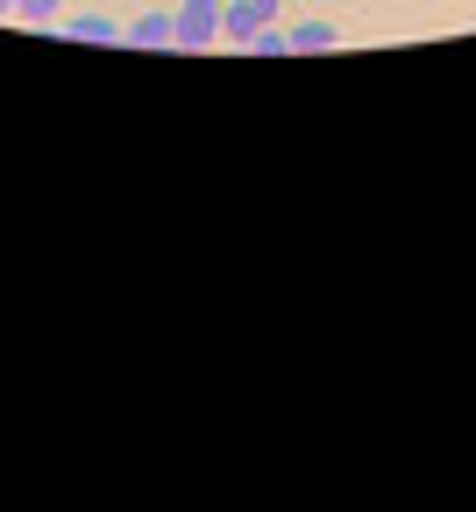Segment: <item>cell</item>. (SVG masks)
Segmentation results:
<instances>
[{
    "instance_id": "4",
    "label": "cell",
    "mask_w": 476,
    "mask_h": 512,
    "mask_svg": "<svg viewBox=\"0 0 476 512\" xmlns=\"http://www.w3.org/2000/svg\"><path fill=\"white\" fill-rule=\"evenodd\" d=\"M285 36H292V57H320V50L342 43V29H334V22H299V29H285Z\"/></svg>"
},
{
    "instance_id": "3",
    "label": "cell",
    "mask_w": 476,
    "mask_h": 512,
    "mask_svg": "<svg viewBox=\"0 0 476 512\" xmlns=\"http://www.w3.org/2000/svg\"><path fill=\"white\" fill-rule=\"evenodd\" d=\"M128 50H171L178 43V15H135V29H121Z\"/></svg>"
},
{
    "instance_id": "7",
    "label": "cell",
    "mask_w": 476,
    "mask_h": 512,
    "mask_svg": "<svg viewBox=\"0 0 476 512\" xmlns=\"http://www.w3.org/2000/svg\"><path fill=\"white\" fill-rule=\"evenodd\" d=\"M15 15H22V22H57L64 0H15Z\"/></svg>"
},
{
    "instance_id": "2",
    "label": "cell",
    "mask_w": 476,
    "mask_h": 512,
    "mask_svg": "<svg viewBox=\"0 0 476 512\" xmlns=\"http://www.w3.org/2000/svg\"><path fill=\"white\" fill-rule=\"evenodd\" d=\"M270 22H278V0H228V15H221V43L249 50V43H256V29H270Z\"/></svg>"
},
{
    "instance_id": "8",
    "label": "cell",
    "mask_w": 476,
    "mask_h": 512,
    "mask_svg": "<svg viewBox=\"0 0 476 512\" xmlns=\"http://www.w3.org/2000/svg\"><path fill=\"white\" fill-rule=\"evenodd\" d=\"M8 15H15V0H0V22H8Z\"/></svg>"
},
{
    "instance_id": "1",
    "label": "cell",
    "mask_w": 476,
    "mask_h": 512,
    "mask_svg": "<svg viewBox=\"0 0 476 512\" xmlns=\"http://www.w3.org/2000/svg\"><path fill=\"white\" fill-rule=\"evenodd\" d=\"M221 15H228V0H185L178 8V43L171 50H207V43H221Z\"/></svg>"
},
{
    "instance_id": "5",
    "label": "cell",
    "mask_w": 476,
    "mask_h": 512,
    "mask_svg": "<svg viewBox=\"0 0 476 512\" xmlns=\"http://www.w3.org/2000/svg\"><path fill=\"white\" fill-rule=\"evenodd\" d=\"M64 36H72V43H121V22H107V15H79Z\"/></svg>"
},
{
    "instance_id": "6",
    "label": "cell",
    "mask_w": 476,
    "mask_h": 512,
    "mask_svg": "<svg viewBox=\"0 0 476 512\" xmlns=\"http://www.w3.org/2000/svg\"><path fill=\"white\" fill-rule=\"evenodd\" d=\"M249 50H256V57H292V36H285V29H256Z\"/></svg>"
}]
</instances>
